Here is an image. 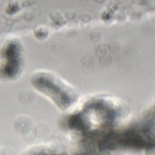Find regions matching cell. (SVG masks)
Returning a JSON list of instances; mask_svg holds the SVG:
<instances>
[{"mask_svg":"<svg viewBox=\"0 0 155 155\" xmlns=\"http://www.w3.org/2000/svg\"><path fill=\"white\" fill-rule=\"evenodd\" d=\"M36 78L35 84L38 88L51 96L60 106L66 107L73 101V96L70 95V91H66L64 88L65 87L57 79L47 76Z\"/></svg>","mask_w":155,"mask_h":155,"instance_id":"6da1fadb","label":"cell"}]
</instances>
